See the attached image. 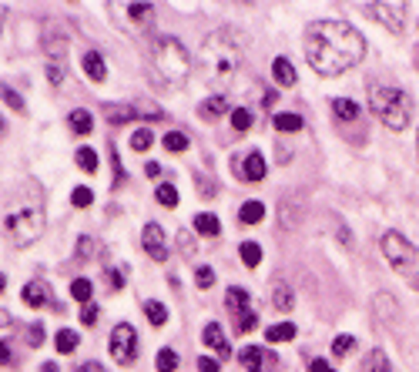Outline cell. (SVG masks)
I'll return each instance as SVG.
<instances>
[{
	"label": "cell",
	"instance_id": "6da1fadb",
	"mask_svg": "<svg viewBox=\"0 0 419 372\" xmlns=\"http://www.w3.org/2000/svg\"><path fill=\"white\" fill-rule=\"evenodd\" d=\"M305 61L315 74L339 77L366 57V37L345 21H312L302 34Z\"/></svg>",
	"mask_w": 419,
	"mask_h": 372
},
{
	"label": "cell",
	"instance_id": "7a4b0ae2",
	"mask_svg": "<svg viewBox=\"0 0 419 372\" xmlns=\"http://www.w3.org/2000/svg\"><path fill=\"white\" fill-rule=\"evenodd\" d=\"M245 34L235 27H218L205 37V44L198 50V68L208 84H215L218 91H228L235 84V77L245 68Z\"/></svg>",
	"mask_w": 419,
	"mask_h": 372
},
{
	"label": "cell",
	"instance_id": "3957f363",
	"mask_svg": "<svg viewBox=\"0 0 419 372\" xmlns=\"http://www.w3.org/2000/svg\"><path fill=\"white\" fill-rule=\"evenodd\" d=\"M369 104L376 111V118L386 124L389 131H406L413 118V101L406 91L389 87V84H369Z\"/></svg>",
	"mask_w": 419,
	"mask_h": 372
},
{
	"label": "cell",
	"instance_id": "277c9868",
	"mask_svg": "<svg viewBox=\"0 0 419 372\" xmlns=\"http://www.w3.org/2000/svg\"><path fill=\"white\" fill-rule=\"evenodd\" d=\"M151 64H155V71L168 84H184L188 77H191V54L184 50V44L178 37H155V44H151Z\"/></svg>",
	"mask_w": 419,
	"mask_h": 372
},
{
	"label": "cell",
	"instance_id": "5b68a950",
	"mask_svg": "<svg viewBox=\"0 0 419 372\" xmlns=\"http://www.w3.org/2000/svg\"><path fill=\"white\" fill-rule=\"evenodd\" d=\"M379 245H383L386 262L393 265V272L399 275L409 289H416L419 292V248L413 245L409 238H402L399 231H383Z\"/></svg>",
	"mask_w": 419,
	"mask_h": 372
},
{
	"label": "cell",
	"instance_id": "8992f818",
	"mask_svg": "<svg viewBox=\"0 0 419 372\" xmlns=\"http://www.w3.org/2000/svg\"><path fill=\"white\" fill-rule=\"evenodd\" d=\"M44 225L47 222H44L41 208H21V211H10L3 218V231H7V238H10L14 248H27L44 235Z\"/></svg>",
	"mask_w": 419,
	"mask_h": 372
},
{
	"label": "cell",
	"instance_id": "52a82bcc",
	"mask_svg": "<svg viewBox=\"0 0 419 372\" xmlns=\"http://www.w3.org/2000/svg\"><path fill=\"white\" fill-rule=\"evenodd\" d=\"M107 352H111V359L118 366H131L134 359H138V332H134V325H128V322L114 325L111 329V339H107Z\"/></svg>",
	"mask_w": 419,
	"mask_h": 372
},
{
	"label": "cell",
	"instance_id": "ba28073f",
	"mask_svg": "<svg viewBox=\"0 0 419 372\" xmlns=\"http://www.w3.org/2000/svg\"><path fill=\"white\" fill-rule=\"evenodd\" d=\"M105 118L111 124H125V121H138V118H148V121H161L164 111L151 104V101H131V104H105Z\"/></svg>",
	"mask_w": 419,
	"mask_h": 372
},
{
	"label": "cell",
	"instance_id": "9c48e42d",
	"mask_svg": "<svg viewBox=\"0 0 419 372\" xmlns=\"http://www.w3.org/2000/svg\"><path fill=\"white\" fill-rule=\"evenodd\" d=\"M372 21L386 24L393 34H402V24H406V3H363Z\"/></svg>",
	"mask_w": 419,
	"mask_h": 372
},
{
	"label": "cell",
	"instance_id": "30bf717a",
	"mask_svg": "<svg viewBox=\"0 0 419 372\" xmlns=\"http://www.w3.org/2000/svg\"><path fill=\"white\" fill-rule=\"evenodd\" d=\"M238 362L245 366V372H272L279 359L262 346H245L241 352H238Z\"/></svg>",
	"mask_w": 419,
	"mask_h": 372
},
{
	"label": "cell",
	"instance_id": "8fae6325",
	"mask_svg": "<svg viewBox=\"0 0 419 372\" xmlns=\"http://www.w3.org/2000/svg\"><path fill=\"white\" fill-rule=\"evenodd\" d=\"M141 245L144 251L155 258V262H168V238H164V228L158 222H148L144 231H141Z\"/></svg>",
	"mask_w": 419,
	"mask_h": 372
},
{
	"label": "cell",
	"instance_id": "7c38bea8",
	"mask_svg": "<svg viewBox=\"0 0 419 372\" xmlns=\"http://www.w3.org/2000/svg\"><path fill=\"white\" fill-rule=\"evenodd\" d=\"M202 342L215 352V355H222V359H228L232 355V346H228V339H225V332H222V322H208L202 329Z\"/></svg>",
	"mask_w": 419,
	"mask_h": 372
},
{
	"label": "cell",
	"instance_id": "4fadbf2b",
	"mask_svg": "<svg viewBox=\"0 0 419 372\" xmlns=\"http://www.w3.org/2000/svg\"><path fill=\"white\" fill-rule=\"evenodd\" d=\"M238 178H245V181H262L265 178V158L259 151H248V154H241V161L235 165Z\"/></svg>",
	"mask_w": 419,
	"mask_h": 372
},
{
	"label": "cell",
	"instance_id": "5bb4252c",
	"mask_svg": "<svg viewBox=\"0 0 419 372\" xmlns=\"http://www.w3.org/2000/svg\"><path fill=\"white\" fill-rule=\"evenodd\" d=\"M21 298H24V305H30V309H44V305L51 302V289H47L41 278H34V282H27L24 285Z\"/></svg>",
	"mask_w": 419,
	"mask_h": 372
},
{
	"label": "cell",
	"instance_id": "9a60e30c",
	"mask_svg": "<svg viewBox=\"0 0 419 372\" xmlns=\"http://www.w3.org/2000/svg\"><path fill=\"white\" fill-rule=\"evenodd\" d=\"M80 68H84V74L91 77L94 84H101L107 77V68H105V57L98 54V50H84V61H80Z\"/></svg>",
	"mask_w": 419,
	"mask_h": 372
},
{
	"label": "cell",
	"instance_id": "2e32d148",
	"mask_svg": "<svg viewBox=\"0 0 419 372\" xmlns=\"http://www.w3.org/2000/svg\"><path fill=\"white\" fill-rule=\"evenodd\" d=\"M272 77H275L279 87H292V84H295V68H292V61H288V57H275V61H272Z\"/></svg>",
	"mask_w": 419,
	"mask_h": 372
},
{
	"label": "cell",
	"instance_id": "e0dca14e",
	"mask_svg": "<svg viewBox=\"0 0 419 372\" xmlns=\"http://www.w3.org/2000/svg\"><path fill=\"white\" fill-rule=\"evenodd\" d=\"M272 305H275L279 312H292V305H295V292H292V285H288V282H275V285H272Z\"/></svg>",
	"mask_w": 419,
	"mask_h": 372
},
{
	"label": "cell",
	"instance_id": "ac0fdd59",
	"mask_svg": "<svg viewBox=\"0 0 419 372\" xmlns=\"http://www.w3.org/2000/svg\"><path fill=\"white\" fill-rule=\"evenodd\" d=\"M295 335H299V329H295L292 322H275V325L265 329V339H268L272 346H275V342H292Z\"/></svg>",
	"mask_w": 419,
	"mask_h": 372
},
{
	"label": "cell",
	"instance_id": "d6986e66",
	"mask_svg": "<svg viewBox=\"0 0 419 372\" xmlns=\"http://www.w3.org/2000/svg\"><path fill=\"white\" fill-rule=\"evenodd\" d=\"M128 17H131L138 27L148 30V27L155 24V7H151V3H128Z\"/></svg>",
	"mask_w": 419,
	"mask_h": 372
},
{
	"label": "cell",
	"instance_id": "ffe728a7",
	"mask_svg": "<svg viewBox=\"0 0 419 372\" xmlns=\"http://www.w3.org/2000/svg\"><path fill=\"white\" fill-rule=\"evenodd\" d=\"M67 127H71L74 134H91V127H94V118H91V111H84V107L71 111V114H67Z\"/></svg>",
	"mask_w": 419,
	"mask_h": 372
},
{
	"label": "cell",
	"instance_id": "44dd1931",
	"mask_svg": "<svg viewBox=\"0 0 419 372\" xmlns=\"http://www.w3.org/2000/svg\"><path fill=\"white\" fill-rule=\"evenodd\" d=\"M195 231L205 235V238H215V235L222 231V222H218L211 211H202V215H195Z\"/></svg>",
	"mask_w": 419,
	"mask_h": 372
},
{
	"label": "cell",
	"instance_id": "7402d4cb",
	"mask_svg": "<svg viewBox=\"0 0 419 372\" xmlns=\"http://www.w3.org/2000/svg\"><path fill=\"white\" fill-rule=\"evenodd\" d=\"M54 349H57L61 355H71V352L78 349V332H74V329H57V335H54Z\"/></svg>",
	"mask_w": 419,
	"mask_h": 372
},
{
	"label": "cell",
	"instance_id": "603a6c76",
	"mask_svg": "<svg viewBox=\"0 0 419 372\" xmlns=\"http://www.w3.org/2000/svg\"><path fill=\"white\" fill-rule=\"evenodd\" d=\"M363 372H393V362L386 359L383 349H372L366 355V362H363Z\"/></svg>",
	"mask_w": 419,
	"mask_h": 372
},
{
	"label": "cell",
	"instance_id": "cb8c5ba5",
	"mask_svg": "<svg viewBox=\"0 0 419 372\" xmlns=\"http://www.w3.org/2000/svg\"><path fill=\"white\" fill-rule=\"evenodd\" d=\"M332 114L339 118V121H356L359 118V104L349 98H336L332 101Z\"/></svg>",
	"mask_w": 419,
	"mask_h": 372
},
{
	"label": "cell",
	"instance_id": "d4e9b609",
	"mask_svg": "<svg viewBox=\"0 0 419 372\" xmlns=\"http://www.w3.org/2000/svg\"><path fill=\"white\" fill-rule=\"evenodd\" d=\"M225 305H228V312H235V316L248 312V292H245V289H238V285H232V289H228V296H225Z\"/></svg>",
	"mask_w": 419,
	"mask_h": 372
},
{
	"label": "cell",
	"instance_id": "484cf974",
	"mask_svg": "<svg viewBox=\"0 0 419 372\" xmlns=\"http://www.w3.org/2000/svg\"><path fill=\"white\" fill-rule=\"evenodd\" d=\"M238 218L245 225H259L265 218V205L262 201H245V205L238 208Z\"/></svg>",
	"mask_w": 419,
	"mask_h": 372
},
{
	"label": "cell",
	"instance_id": "4316f807",
	"mask_svg": "<svg viewBox=\"0 0 419 372\" xmlns=\"http://www.w3.org/2000/svg\"><path fill=\"white\" fill-rule=\"evenodd\" d=\"M141 309H144V316H148V322L155 325V329H161V325L168 322V309H164L161 302H155V298H148V302H144Z\"/></svg>",
	"mask_w": 419,
	"mask_h": 372
},
{
	"label": "cell",
	"instance_id": "83f0119b",
	"mask_svg": "<svg viewBox=\"0 0 419 372\" xmlns=\"http://www.w3.org/2000/svg\"><path fill=\"white\" fill-rule=\"evenodd\" d=\"M178 362H182V359H178L175 349H161V352L155 355V369L158 372H178Z\"/></svg>",
	"mask_w": 419,
	"mask_h": 372
},
{
	"label": "cell",
	"instance_id": "f1b7e54d",
	"mask_svg": "<svg viewBox=\"0 0 419 372\" xmlns=\"http://www.w3.org/2000/svg\"><path fill=\"white\" fill-rule=\"evenodd\" d=\"M305 127V121L299 118V114H288V111H282V114H275V131H286V134H295V131H302Z\"/></svg>",
	"mask_w": 419,
	"mask_h": 372
},
{
	"label": "cell",
	"instance_id": "f546056e",
	"mask_svg": "<svg viewBox=\"0 0 419 372\" xmlns=\"http://www.w3.org/2000/svg\"><path fill=\"white\" fill-rule=\"evenodd\" d=\"M225 111H228L225 94H211V98L202 104V118H218V114H225Z\"/></svg>",
	"mask_w": 419,
	"mask_h": 372
},
{
	"label": "cell",
	"instance_id": "4dcf8cb0",
	"mask_svg": "<svg viewBox=\"0 0 419 372\" xmlns=\"http://www.w3.org/2000/svg\"><path fill=\"white\" fill-rule=\"evenodd\" d=\"M238 255H241V262H245L248 269H255V265L262 262V245H259V242H241Z\"/></svg>",
	"mask_w": 419,
	"mask_h": 372
},
{
	"label": "cell",
	"instance_id": "1f68e13d",
	"mask_svg": "<svg viewBox=\"0 0 419 372\" xmlns=\"http://www.w3.org/2000/svg\"><path fill=\"white\" fill-rule=\"evenodd\" d=\"M71 296L78 298L80 305H87V302H91V296H94V285H91V278H74V282H71Z\"/></svg>",
	"mask_w": 419,
	"mask_h": 372
},
{
	"label": "cell",
	"instance_id": "d6a6232c",
	"mask_svg": "<svg viewBox=\"0 0 419 372\" xmlns=\"http://www.w3.org/2000/svg\"><path fill=\"white\" fill-rule=\"evenodd\" d=\"M155 198H158V205H164V208H175V205H178V188L164 181V185L155 188Z\"/></svg>",
	"mask_w": 419,
	"mask_h": 372
},
{
	"label": "cell",
	"instance_id": "836d02e7",
	"mask_svg": "<svg viewBox=\"0 0 419 372\" xmlns=\"http://www.w3.org/2000/svg\"><path fill=\"white\" fill-rule=\"evenodd\" d=\"M74 161H78V168L80 172H87V174H94L98 172V154L91 148H78V154H74Z\"/></svg>",
	"mask_w": 419,
	"mask_h": 372
},
{
	"label": "cell",
	"instance_id": "e575fe53",
	"mask_svg": "<svg viewBox=\"0 0 419 372\" xmlns=\"http://www.w3.org/2000/svg\"><path fill=\"white\" fill-rule=\"evenodd\" d=\"M161 145H164V151H184L188 148V134H182V131H168V134L161 138Z\"/></svg>",
	"mask_w": 419,
	"mask_h": 372
},
{
	"label": "cell",
	"instance_id": "d590c367",
	"mask_svg": "<svg viewBox=\"0 0 419 372\" xmlns=\"http://www.w3.org/2000/svg\"><path fill=\"white\" fill-rule=\"evenodd\" d=\"M71 205H74V208H91V205H94V192L84 188V185H78V188L71 192Z\"/></svg>",
	"mask_w": 419,
	"mask_h": 372
},
{
	"label": "cell",
	"instance_id": "8d00e7d4",
	"mask_svg": "<svg viewBox=\"0 0 419 372\" xmlns=\"http://www.w3.org/2000/svg\"><path fill=\"white\" fill-rule=\"evenodd\" d=\"M151 141H155V134H151L148 127H138V131L131 134V148L134 151H148L151 148Z\"/></svg>",
	"mask_w": 419,
	"mask_h": 372
},
{
	"label": "cell",
	"instance_id": "74e56055",
	"mask_svg": "<svg viewBox=\"0 0 419 372\" xmlns=\"http://www.w3.org/2000/svg\"><path fill=\"white\" fill-rule=\"evenodd\" d=\"M232 127H235V131H248V127H252V111H248V107H235V111H232Z\"/></svg>",
	"mask_w": 419,
	"mask_h": 372
},
{
	"label": "cell",
	"instance_id": "f35d334b",
	"mask_svg": "<svg viewBox=\"0 0 419 372\" xmlns=\"http://www.w3.org/2000/svg\"><path fill=\"white\" fill-rule=\"evenodd\" d=\"M352 346H356V339L352 335H336V342H332V355H349L352 352Z\"/></svg>",
	"mask_w": 419,
	"mask_h": 372
},
{
	"label": "cell",
	"instance_id": "ab89813d",
	"mask_svg": "<svg viewBox=\"0 0 419 372\" xmlns=\"http://www.w3.org/2000/svg\"><path fill=\"white\" fill-rule=\"evenodd\" d=\"M252 329H259V316H255V312H241V316H238V332L245 335V332H252Z\"/></svg>",
	"mask_w": 419,
	"mask_h": 372
},
{
	"label": "cell",
	"instance_id": "60d3db41",
	"mask_svg": "<svg viewBox=\"0 0 419 372\" xmlns=\"http://www.w3.org/2000/svg\"><path fill=\"white\" fill-rule=\"evenodd\" d=\"M195 282H198V289H211V282H215V272H211L208 265H198V269H195Z\"/></svg>",
	"mask_w": 419,
	"mask_h": 372
},
{
	"label": "cell",
	"instance_id": "b9f144b4",
	"mask_svg": "<svg viewBox=\"0 0 419 372\" xmlns=\"http://www.w3.org/2000/svg\"><path fill=\"white\" fill-rule=\"evenodd\" d=\"M98 316H101V309H98L94 302H87V305L80 309V322L84 325H98Z\"/></svg>",
	"mask_w": 419,
	"mask_h": 372
},
{
	"label": "cell",
	"instance_id": "7bdbcfd3",
	"mask_svg": "<svg viewBox=\"0 0 419 372\" xmlns=\"http://www.w3.org/2000/svg\"><path fill=\"white\" fill-rule=\"evenodd\" d=\"M94 255V238L91 235H80V242H78V258H91Z\"/></svg>",
	"mask_w": 419,
	"mask_h": 372
},
{
	"label": "cell",
	"instance_id": "ee69618b",
	"mask_svg": "<svg viewBox=\"0 0 419 372\" xmlns=\"http://www.w3.org/2000/svg\"><path fill=\"white\" fill-rule=\"evenodd\" d=\"M105 278H107V285H111L114 292H121V289H125V275L118 272V269H107Z\"/></svg>",
	"mask_w": 419,
	"mask_h": 372
},
{
	"label": "cell",
	"instance_id": "f6af8a7d",
	"mask_svg": "<svg viewBox=\"0 0 419 372\" xmlns=\"http://www.w3.org/2000/svg\"><path fill=\"white\" fill-rule=\"evenodd\" d=\"M3 104H10L14 111H24V101H21V94H17V91H10V87H3Z\"/></svg>",
	"mask_w": 419,
	"mask_h": 372
},
{
	"label": "cell",
	"instance_id": "bcb514c9",
	"mask_svg": "<svg viewBox=\"0 0 419 372\" xmlns=\"http://www.w3.org/2000/svg\"><path fill=\"white\" fill-rule=\"evenodd\" d=\"M198 372H222V362L211 359V355H202V359H198Z\"/></svg>",
	"mask_w": 419,
	"mask_h": 372
},
{
	"label": "cell",
	"instance_id": "7dc6e473",
	"mask_svg": "<svg viewBox=\"0 0 419 372\" xmlns=\"http://www.w3.org/2000/svg\"><path fill=\"white\" fill-rule=\"evenodd\" d=\"M27 339H30V346H41V342H44V325L41 322L30 325V329H27Z\"/></svg>",
	"mask_w": 419,
	"mask_h": 372
},
{
	"label": "cell",
	"instance_id": "c3c4849f",
	"mask_svg": "<svg viewBox=\"0 0 419 372\" xmlns=\"http://www.w3.org/2000/svg\"><path fill=\"white\" fill-rule=\"evenodd\" d=\"M309 372H336V369H332L325 359H312V362H309Z\"/></svg>",
	"mask_w": 419,
	"mask_h": 372
},
{
	"label": "cell",
	"instance_id": "681fc988",
	"mask_svg": "<svg viewBox=\"0 0 419 372\" xmlns=\"http://www.w3.org/2000/svg\"><path fill=\"white\" fill-rule=\"evenodd\" d=\"M47 74H51V84H61V81H64V71H57V68H47Z\"/></svg>",
	"mask_w": 419,
	"mask_h": 372
},
{
	"label": "cell",
	"instance_id": "f907efd6",
	"mask_svg": "<svg viewBox=\"0 0 419 372\" xmlns=\"http://www.w3.org/2000/svg\"><path fill=\"white\" fill-rule=\"evenodd\" d=\"M78 372H105V366H101V362H87V366H80Z\"/></svg>",
	"mask_w": 419,
	"mask_h": 372
},
{
	"label": "cell",
	"instance_id": "816d5d0a",
	"mask_svg": "<svg viewBox=\"0 0 419 372\" xmlns=\"http://www.w3.org/2000/svg\"><path fill=\"white\" fill-rule=\"evenodd\" d=\"M0 362H3V366L10 362V349H7V342H0Z\"/></svg>",
	"mask_w": 419,
	"mask_h": 372
},
{
	"label": "cell",
	"instance_id": "f5cc1de1",
	"mask_svg": "<svg viewBox=\"0 0 419 372\" xmlns=\"http://www.w3.org/2000/svg\"><path fill=\"white\" fill-rule=\"evenodd\" d=\"M178 238H182V251H184V255H188V258H191V242H188V235H184V231H182Z\"/></svg>",
	"mask_w": 419,
	"mask_h": 372
},
{
	"label": "cell",
	"instance_id": "db71d44e",
	"mask_svg": "<svg viewBox=\"0 0 419 372\" xmlns=\"http://www.w3.org/2000/svg\"><path fill=\"white\" fill-rule=\"evenodd\" d=\"M144 172H148V178H158V174H161V168H158L155 161H151V165H148V168H144Z\"/></svg>",
	"mask_w": 419,
	"mask_h": 372
},
{
	"label": "cell",
	"instance_id": "11a10c76",
	"mask_svg": "<svg viewBox=\"0 0 419 372\" xmlns=\"http://www.w3.org/2000/svg\"><path fill=\"white\" fill-rule=\"evenodd\" d=\"M41 372H57V366H54V362H44V366H41Z\"/></svg>",
	"mask_w": 419,
	"mask_h": 372
},
{
	"label": "cell",
	"instance_id": "9f6ffc18",
	"mask_svg": "<svg viewBox=\"0 0 419 372\" xmlns=\"http://www.w3.org/2000/svg\"><path fill=\"white\" fill-rule=\"evenodd\" d=\"M416 151H419V131H416Z\"/></svg>",
	"mask_w": 419,
	"mask_h": 372
}]
</instances>
